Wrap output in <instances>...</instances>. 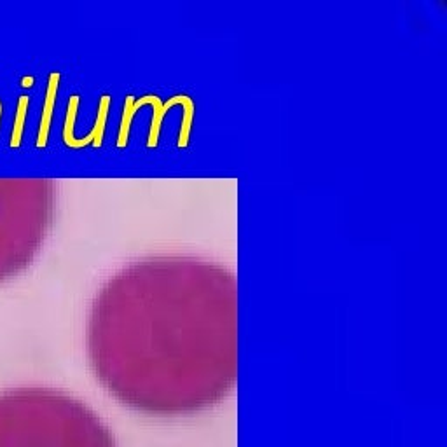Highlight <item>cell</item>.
<instances>
[{"label":"cell","mask_w":447,"mask_h":447,"mask_svg":"<svg viewBox=\"0 0 447 447\" xmlns=\"http://www.w3.org/2000/svg\"><path fill=\"white\" fill-rule=\"evenodd\" d=\"M86 349L103 390L159 418L215 407L238 383V281L219 262L149 256L96 292Z\"/></svg>","instance_id":"obj_1"},{"label":"cell","mask_w":447,"mask_h":447,"mask_svg":"<svg viewBox=\"0 0 447 447\" xmlns=\"http://www.w3.org/2000/svg\"><path fill=\"white\" fill-rule=\"evenodd\" d=\"M58 186L49 179H0V285L26 271L48 241Z\"/></svg>","instance_id":"obj_3"},{"label":"cell","mask_w":447,"mask_h":447,"mask_svg":"<svg viewBox=\"0 0 447 447\" xmlns=\"http://www.w3.org/2000/svg\"><path fill=\"white\" fill-rule=\"evenodd\" d=\"M0 447H117L109 426L75 396L53 388L0 393Z\"/></svg>","instance_id":"obj_2"}]
</instances>
